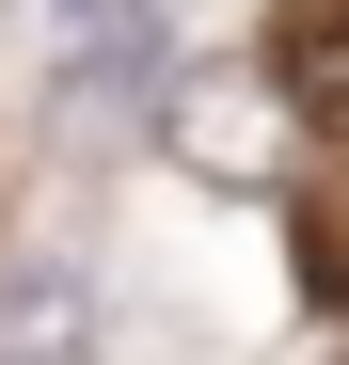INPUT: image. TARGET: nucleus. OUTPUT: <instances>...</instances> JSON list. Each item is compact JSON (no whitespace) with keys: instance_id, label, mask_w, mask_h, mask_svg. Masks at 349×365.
Segmentation results:
<instances>
[{"instance_id":"obj_1","label":"nucleus","mask_w":349,"mask_h":365,"mask_svg":"<svg viewBox=\"0 0 349 365\" xmlns=\"http://www.w3.org/2000/svg\"><path fill=\"white\" fill-rule=\"evenodd\" d=\"M48 96H64V111L174 96V16H159V0H48Z\"/></svg>"},{"instance_id":"obj_3","label":"nucleus","mask_w":349,"mask_h":365,"mask_svg":"<svg viewBox=\"0 0 349 365\" xmlns=\"http://www.w3.org/2000/svg\"><path fill=\"white\" fill-rule=\"evenodd\" d=\"M270 96L302 111V128L349 143V0H286V32H270Z\"/></svg>"},{"instance_id":"obj_2","label":"nucleus","mask_w":349,"mask_h":365,"mask_svg":"<svg viewBox=\"0 0 349 365\" xmlns=\"http://www.w3.org/2000/svg\"><path fill=\"white\" fill-rule=\"evenodd\" d=\"M0 365H111V349H95V286H80L64 255H32L16 286H0Z\"/></svg>"}]
</instances>
